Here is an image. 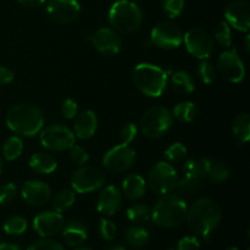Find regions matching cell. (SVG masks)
<instances>
[{
  "label": "cell",
  "mask_w": 250,
  "mask_h": 250,
  "mask_svg": "<svg viewBox=\"0 0 250 250\" xmlns=\"http://www.w3.org/2000/svg\"><path fill=\"white\" fill-rule=\"evenodd\" d=\"M217 68L222 77L231 83H239L246 77V67L236 50L224 51L217 60Z\"/></svg>",
  "instance_id": "cell-15"
},
{
  "label": "cell",
  "mask_w": 250,
  "mask_h": 250,
  "mask_svg": "<svg viewBox=\"0 0 250 250\" xmlns=\"http://www.w3.org/2000/svg\"><path fill=\"white\" fill-rule=\"evenodd\" d=\"M23 151V142L20 137H10L2 146V154L7 161H14L19 158Z\"/></svg>",
  "instance_id": "cell-31"
},
{
  "label": "cell",
  "mask_w": 250,
  "mask_h": 250,
  "mask_svg": "<svg viewBox=\"0 0 250 250\" xmlns=\"http://www.w3.org/2000/svg\"><path fill=\"white\" fill-rule=\"evenodd\" d=\"M105 250H127V249L124 248V247H121V246H114V247H109V248L105 249Z\"/></svg>",
  "instance_id": "cell-48"
},
{
  "label": "cell",
  "mask_w": 250,
  "mask_h": 250,
  "mask_svg": "<svg viewBox=\"0 0 250 250\" xmlns=\"http://www.w3.org/2000/svg\"><path fill=\"white\" fill-rule=\"evenodd\" d=\"M0 250H21L17 244H12V243H0Z\"/></svg>",
  "instance_id": "cell-47"
},
{
  "label": "cell",
  "mask_w": 250,
  "mask_h": 250,
  "mask_svg": "<svg viewBox=\"0 0 250 250\" xmlns=\"http://www.w3.org/2000/svg\"><path fill=\"white\" fill-rule=\"evenodd\" d=\"M198 115V106L193 102H181L173 107V116L181 122L189 124L194 121Z\"/></svg>",
  "instance_id": "cell-28"
},
{
  "label": "cell",
  "mask_w": 250,
  "mask_h": 250,
  "mask_svg": "<svg viewBox=\"0 0 250 250\" xmlns=\"http://www.w3.org/2000/svg\"><path fill=\"white\" fill-rule=\"evenodd\" d=\"M131 1H133V2H138V1H141V0H131Z\"/></svg>",
  "instance_id": "cell-53"
},
{
  "label": "cell",
  "mask_w": 250,
  "mask_h": 250,
  "mask_svg": "<svg viewBox=\"0 0 250 250\" xmlns=\"http://www.w3.org/2000/svg\"><path fill=\"white\" fill-rule=\"evenodd\" d=\"M122 195L116 186H107L100 192L97 200V209L100 214L111 216L119 211Z\"/></svg>",
  "instance_id": "cell-20"
},
{
  "label": "cell",
  "mask_w": 250,
  "mask_h": 250,
  "mask_svg": "<svg viewBox=\"0 0 250 250\" xmlns=\"http://www.w3.org/2000/svg\"><path fill=\"white\" fill-rule=\"evenodd\" d=\"M14 81V72L5 66H0V84H10Z\"/></svg>",
  "instance_id": "cell-45"
},
{
  "label": "cell",
  "mask_w": 250,
  "mask_h": 250,
  "mask_svg": "<svg viewBox=\"0 0 250 250\" xmlns=\"http://www.w3.org/2000/svg\"><path fill=\"white\" fill-rule=\"evenodd\" d=\"M168 250H173V249H168Z\"/></svg>",
  "instance_id": "cell-54"
},
{
  "label": "cell",
  "mask_w": 250,
  "mask_h": 250,
  "mask_svg": "<svg viewBox=\"0 0 250 250\" xmlns=\"http://www.w3.org/2000/svg\"><path fill=\"white\" fill-rule=\"evenodd\" d=\"M178 175L176 168L171 164L160 161L151 167L148 176V183L155 194L165 195L176 189Z\"/></svg>",
  "instance_id": "cell-7"
},
{
  "label": "cell",
  "mask_w": 250,
  "mask_h": 250,
  "mask_svg": "<svg viewBox=\"0 0 250 250\" xmlns=\"http://www.w3.org/2000/svg\"><path fill=\"white\" fill-rule=\"evenodd\" d=\"M226 22L233 28L241 32H248L250 28V14L248 2L243 0H236L231 2L225 10Z\"/></svg>",
  "instance_id": "cell-18"
},
{
  "label": "cell",
  "mask_w": 250,
  "mask_h": 250,
  "mask_svg": "<svg viewBox=\"0 0 250 250\" xmlns=\"http://www.w3.org/2000/svg\"><path fill=\"white\" fill-rule=\"evenodd\" d=\"M198 75H199L200 80L203 81V83L205 84H210L215 81L216 78V68L212 65L211 62L205 59V60H202L198 65Z\"/></svg>",
  "instance_id": "cell-35"
},
{
  "label": "cell",
  "mask_w": 250,
  "mask_h": 250,
  "mask_svg": "<svg viewBox=\"0 0 250 250\" xmlns=\"http://www.w3.org/2000/svg\"><path fill=\"white\" fill-rule=\"evenodd\" d=\"M76 136L80 139H89L95 134L98 128V119L92 110H84L75 116L73 122Z\"/></svg>",
  "instance_id": "cell-22"
},
{
  "label": "cell",
  "mask_w": 250,
  "mask_h": 250,
  "mask_svg": "<svg viewBox=\"0 0 250 250\" xmlns=\"http://www.w3.org/2000/svg\"><path fill=\"white\" fill-rule=\"evenodd\" d=\"M65 221L60 212L44 211L33 219V229L43 238H49L61 232Z\"/></svg>",
  "instance_id": "cell-17"
},
{
  "label": "cell",
  "mask_w": 250,
  "mask_h": 250,
  "mask_svg": "<svg viewBox=\"0 0 250 250\" xmlns=\"http://www.w3.org/2000/svg\"><path fill=\"white\" fill-rule=\"evenodd\" d=\"M164 12L170 19H176L185 9V0H161Z\"/></svg>",
  "instance_id": "cell-36"
},
{
  "label": "cell",
  "mask_w": 250,
  "mask_h": 250,
  "mask_svg": "<svg viewBox=\"0 0 250 250\" xmlns=\"http://www.w3.org/2000/svg\"><path fill=\"white\" fill-rule=\"evenodd\" d=\"M249 41H250V36H247V39H246V49L247 51H250V46H249Z\"/></svg>",
  "instance_id": "cell-49"
},
{
  "label": "cell",
  "mask_w": 250,
  "mask_h": 250,
  "mask_svg": "<svg viewBox=\"0 0 250 250\" xmlns=\"http://www.w3.org/2000/svg\"><path fill=\"white\" fill-rule=\"evenodd\" d=\"M232 131H233L234 137L241 144L248 143L250 139V117L248 114L243 112L239 114L236 119L233 120L232 125Z\"/></svg>",
  "instance_id": "cell-26"
},
{
  "label": "cell",
  "mask_w": 250,
  "mask_h": 250,
  "mask_svg": "<svg viewBox=\"0 0 250 250\" xmlns=\"http://www.w3.org/2000/svg\"><path fill=\"white\" fill-rule=\"evenodd\" d=\"M150 42L155 46L165 50L176 49L183 42V33L180 27L171 22L156 24L150 33Z\"/></svg>",
  "instance_id": "cell-12"
},
{
  "label": "cell",
  "mask_w": 250,
  "mask_h": 250,
  "mask_svg": "<svg viewBox=\"0 0 250 250\" xmlns=\"http://www.w3.org/2000/svg\"><path fill=\"white\" fill-rule=\"evenodd\" d=\"M105 183V175L102 170L92 166H81L71 178L73 190L81 194L95 192Z\"/></svg>",
  "instance_id": "cell-9"
},
{
  "label": "cell",
  "mask_w": 250,
  "mask_h": 250,
  "mask_svg": "<svg viewBox=\"0 0 250 250\" xmlns=\"http://www.w3.org/2000/svg\"><path fill=\"white\" fill-rule=\"evenodd\" d=\"M183 42H185L188 53L200 60H205L209 58L214 50V42H212L211 37L209 36L208 32L202 28H198V27L188 29L183 34Z\"/></svg>",
  "instance_id": "cell-11"
},
{
  "label": "cell",
  "mask_w": 250,
  "mask_h": 250,
  "mask_svg": "<svg viewBox=\"0 0 250 250\" xmlns=\"http://www.w3.org/2000/svg\"><path fill=\"white\" fill-rule=\"evenodd\" d=\"M46 12L50 20L59 24L75 22L81 14V5L77 0H49Z\"/></svg>",
  "instance_id": "cell-13"
},
{
  "label": "cell",
  "mask_w": 250,
  "mask_h": 250,
  "mask_svg": "<svg viewBox=\"0 0 250 250\" xmlns=\"http://www.w3.org/2000/svg\"><path fill=\"white\" fill-rule=\"evenodd\" d=\"M171 84L177 93L190 94L194 90V81L186 71H177L171 76Z\"/></svg>",
  "instance_id": "cell-27"
},
{
  "label": "cell",
  "mask_w": 250,
  "mask_h": 250,
  "mask_svg": "<svg viewBox=\"0 0 250 250\" xmlns=\"http://www.w3.org/2000/svg\"><path fill=\"white\" fill-rule=\"evenodd\" d=\"M109 22L116 32L131 34L141 28L143 23V12L137 2L131 0H117L110 7Z\"/></svg>",
  "instance_id": "cell-4"
},
{
  "label": "cell",
  "mask_w": 250,
  "mask_h": 250,
  "mask_svg": "<svg viewBox=\"0 0 250 250\" xmlns=\"http://www.w3.org/2000/svg\"><path fill=\"white\" fill-rule=\"evenodd\" d=\"M200 242L194 236H186L177 243V250H199Z\"/></svg>",
  "instance_id": "cell-44"
},
{
  "label": "cell",
  "mask_w": 250,
  "mask_h": 250,
  "mask_svg": "<svg viewBox=\"0 0 250 250\" xmlns=\"http://www.w3.org/2000/svg\"><path fill=\"white\" fill-rule=\"evenodd\" d=\"M21 195L27 204L42 207L50 200L51 189L46 183L41 181H28L22 186Z\"/></svg>",
  "instance_id": "cell-19"
},
{
  "label": "cell",
  "mask_w": 250,
  "mask_h": 250,
  "mask_svg": "<svg viewBox=\"0 0 250 250\" xmlns=\"http://www.w3.org/2000/svg\"><path fill=\"white\" fill-rule=\"evenodd\" d=\"M76 202V193L73 189H65L59 192L53 200V207L55 211L63 212L70 209Z\"/></svg>",
  "instance_id": "cell-30"
},
{
  "label": "cell",
  "mask_w": 250,
  "mask_h": 250,
  "mask_svg": "<svg viewBox=\"0 0 250 250\" xmlns=\"http://www.w3.org/2000/svg\"><path fill=\"white\" fill-rule=\"evenodd\" d=\"M70 159L75 165L77 166H84L85 164L89 161V155H88L87 150L83 149L82 146H76L73 144L70 149Z\"/></svg>",
  "instance_id": "cell-39"
},
{
  "label": "cell",
  "mask_w": 250,
  "mask_h": 250,
  "mask_svg": "<svg viewBox=\"0 0 250 250\" xmlns=\"http://www.w3.org/2000/svg\"><path fill=\"white\" fill-rule=\"evenodd\" d=\"M17 193V187L14 183H7L0 188V205H5L11 203L15 199Z\"/></svg>",
  "instance_id": "cell-41"
},
{
  "label": "cell",
  "mask_w": 250,
  "mask_h": 250,
  "mask_svg": "<svg viewBox=\"0 0 250 250\" xmlns=\"http://www.w3.org/2000/svg\"><path fill=\"white\" fill-rule=\"evenodd\" d=\"M203 168V176L212 183H221L231 177V170L226 164L214 158L200 159Z\"/></svg>",
  "instance_id": "cell-21"
},
{
  "label": "cell",
  "mask_w": 250,
  "mask_h": 250,
  "mask_svg": "<svg viewBox=\"0 0 250 250\" xmlns=\"http://www.w3.org/2000/svg\"><path fill=\"white\" fill-rule=\"evenodd\" d=\"M247 250H249V249H247Z\"/></svg>",
  "instance_id": "cell-55"
},
{
  "label": "cell",
  "mask_w": 250,
  "mask_h": 250,
  "mask_svg": "<svg viewBox=\"0 0 250 250\" xmlns=\"http://www.w3.org/2000/svg\"><path fill=\"white\" fill-rule=\"evenodd\" d=\"M183 177L177 181L176 189L182 195L194 194L202 185L203 176L202 164L199 160H188L182 166Z\"/></svg>",
  "instance_id": "cell-16"
},
{
  "label": "cell",
  "mask_w": 250,
  "mask_h": 250,
  "mask_svg": "<svg viewBox=\"0 0 250 250\" xmlns=\"http://www.w3.org/2000/svg\"><path fill=\"white\" fill-rule=\"evenodd\" d=\"M5 121L10 131L24 137H34L44 126L43 114L31 104H17L10 107Z\"/></svg>",
  "instance_id": "cell-2"
},
{
  "label": "cell",
  "mask_w": 250,
  "mask_h": 250,
  "mask_svg": "<svg viewBox=\"0 0 250 250\" xmlns=\"http://www.w3.org/2000/svg\"><path fill=\"white\" fill-rule=\"evenodd\" d=\"M215 39L221 46L229 48L232 44L231 27L226 21H221L215 28Z\"/></svg>",
  "instance_id": "cell-34"
},
{
  "label": "cell",
  "mask_w": 250,
  "mask_h": 250,
  "mask_svg": "<svg viewBox=\"0 0 250 250\" xmlns=\"http://www.w3.org/2000/svg\"><path fill=\"white\" fill-rule=\"evenodd\" d=\"M89 39L98 53L104 56H115L121 51L122 39L114 28H99L90 36Z\"/></svg>",
  "instance_id": "cell-14"
},
{
  "label": "cell",
  "mask_w": 250,
  "mask_h": 250,
  "mask_svg": "<svg viewBox=\"0 0 250 250\" xmlns=\"http://www.w3.org/2000/svg\"><path fill=\"white\" fill-rule=\"evenodd\" d=\"M221 208L208 198L197 200L187 211V225L195 236L208 238L221 221Z\"/></svg>",
  "instance_id": "cell-1"
},
{
  "label": "cell",
  "mask_w": 250,
  "mask_h": 250,
  "mask_svg": "<svg viewBox=\"0 0 250 250\" xmlns=\"http://www.w3.org/2000/svg\"><path fill=\"white\" fill-rule=\"evenodd\" d=\"M39 133L42 146L48 150L65 151L75 144V133L68 127L60 124L50 125Z\"/></svg>",
  "instance_id": "cell-8"
},
{
  "label": "cell",
  "mask_w": 250,
  "mask_h": 250,
  "mask_svg": "<svg viewBox=\"0 0 250 250\" xmlns=\"http://www.w3.org/2000/svg\"><path fill=\"white\" fill-rule=\"evenodd\" d=\"M29 167L39 175H50L58 167V161L46 153H36L29 158Z\"/></svg>",
  "instance_id": "cell-25"
},
{
  "label": "cell",
  "mask_w": 250,
  "mask_h": 250,
  "mask_svg": "<svg viewBox=\"0 0 250 250\" xmlns=\"http://www.w3.org/2000/svg\"><path fill=\"white\" fill-rule=\"evenodd\" d=\"M137 89L150 98H159L167 87V72L153 63H139L133 71Z\"/></svg>",
  "instance_id": "cell-5"
},
{
  "label": "cell",
  "mask_w": 250,
  "mask_h": 250,
  "mask_svg": "<svg viewBox=\"0 0 250 250\" xmlns=\"http://www.w3.org/2000/svg\"><path fill=\"white\" fill-rule=\"evenodd\" d=\"M62 237L66 243L71 247H78L84 243L88 238V229L82 222L70 221L62 227Z\"/></svg>",
  "instance_id": "cell-23"
},
{
  "label": "cell",
  "mask_w": 250,
  "mask_h": 250,
  "mask_svg": "<svg viewBox=\"0 0 250 250\" xmlns=\"http://www.w3.org/2000/svg\"><path fill=\"white\" fill-rule=\"evenodd\" d=\"M124 194L131 200H139L146 195V182L142 176L132 173L128 175L122 182Z\"/></svg>",
  "instance_id": "cell-24"
},
{
  "label": "cell",
  "mask_w": 250,
  "mask_h": 250,
  "mask_svg": "<svg viewBox=\"0 0 250 250\" xmlns=\"http://www.w3.org/2000/svg\"><path fill=\"white\" fill-rule=\"evenodd\" d=\"M61 114H62V116L67 120L75 119L76 115L78 114L77 103L73 99H70V98L63 100L62 104H61Z\"/></svg>",
  "instance_id": "cell-43"
},
{
  "label": "cell",
  "mask_w": 250,
  "mask_h": 250,
  "mask_svg": "<svg viewBox=\"0 0 250 250\" xmlns=\"http://www.w3.org/2000/svg\"><path fill=\"white\" fill-rule=\"evenodd\" d=\"M149 232L146 229L139 226L129 227L126 231L125 234V238L128 246H131L132 248H141V247L146 246L149 241Z\"/></svg>",
  "instance_id": "cell-29"
},
{
  "label": "cell",
  "mask_w": 250,
  "mask_h": 250,
  "mask_svg": "<svg viewBox=\"0 0 250 250\" xmlns=\"http://www.w3.org/2000/svg\"><path fill=\"white\" fill-rule=\"evenodd\" d=\"M1 168H2V166H1V160H0V173H1Z\"/></svg>",
  "instance_id": "cell-52"
},
{
  "label": "cell",
  "mask_w": 250,
  "mask_h": 250,
  "mask_svg": "<svg viewBox=\"0 0 250 250\" xmlns=\"http://www.w3.org/2000/svg\"><path fill=\"white\" fill-rule=\"evenodd\" d=\"M172 126V115L166 107L153 106L146 110L141 120V129L148 138L164 136Z\"/></svg>",
  "instance_id": "cell-6"
},
{
  "label": "cell",
  "mask_w": 250,
  "mask_h": 250,
  "mask_svg": "<svg viewBox=\"0 0 250 250\" xmlns=\"http://www.w3.org/2000/svg\"><path fill=\"white\" fill-rule=\"evenodd\" d=\"M23 6L29 7V9H37V7L42 6L45 2V0H17Z\"/></svg>",
  "instance_id": "cell-46"
},
{
  "label": "cell",
  "mask_w": 250,
  "mask_h": 250,
  "mask_svg": "<svg viewBox=\"0 0 250 250\" xmlns=\"http://www.w3.org/2000/svg\"><path fill=\"white\" fill-rule=\"evenodd\" d=\"M150 216L151 209L146 204H134L127 209V217L132 222H146Z\"/></svg>",
  "instance_id": "cell-33"
},
{
  "label": "cell",
  "mask_w": 250,
  "mask_h": 250,
  "mask_svg": "<svg viewBox=\"0 0 250 250\" xmlns=\"http://www.w3.org/2000/svg\"><path fill=\"white\" fill-rule=\"evenodd\" d=\"M136 161V151L129 144L121 143L110 149L103 158V165L109 172L121 173L129 170Z\"/></svg>",
  "instance_id": "cell-10"
},
{
  "label": "cell",
  "mask_w": 250,
  "mask_h": 250,
  "mask_svg": "<svg viewBox=\"0 0 250 250\" xmlns=\"http://www.w3.org/2000/svg\"><path fill=\"white\" fill-rule=\"evenodd\" d=\"M187 156V148L182 143H173L165 150V158L170 163H181Z\"/></svg>",
  "instance_id": "cell-37"
},
{
  "label": "cell",
  "mask_w": 250,
  "mask_h": 250,
  "mask_svg": "<svg viewBox=\"0 0 250 250\" xmlns=\"http://www.w3.org/2000/svg\"><path fill=\"white\" fill-rule=\"evenodd\" d=\"M137 133H138V128L132 122H128V124L125 125L121 128V133H120V137H121L122 143L129 144L136 139Z\"/></svg>",
  "instance_id": "cell-42"
},
{
  "label": "cell",
  "mask_w": 250,
  "mask_h": 250,
  "mask_svg": "<svg viewBox=\"0 0 250 250\" xmlns=\"http://www.w3.org/2000/svg\"><path fill=\"white\" fill-rule=\"evenodd\" d=\"M188 208L185 200L175 194H165L156 200L151 209V216L154 224L164 229L178 227L187 216Z\"/></svg>",
  "instance_id": "cell-3"
},
{
  "label": "cell",
  "mask_w": 250,
  "mask_h": 250,
  "mask_svg": "<svg viewBox=\"0 0 250 250\" xmlns=\"http://www.w3.org/2000/svg\"><path fill=\"white\" fill-rule=\"evenodd\" d=\"M226 250H239V249L237 248V247H231V248H229V249H226Z\"/></svg>",
  "instance_id": "cell-50"
},
{
  "label": "cell",
  "mask_w": 250,
  "mask_h": 250,
  "mask_svg": "<svg viewBox=\"0 0 250 250\" xmlns=\"http://www.w3.org/2000/svg\"><path fill=\"white\" fill-rule=\"evenodd\" d=\"M27 250H65V248L59 242L49 238H43L34 242Z\"/></svg>",
  "instance_id": "cell-40"
},
{
  "label": "cell",
  "mask_w": 250,
  "mask_h": 250,
  "mask_svg": "<svg viewBox=\"0 0 250 250\" xmlns=\"http://www.w3.org/2000/svg\"><path fill=\"white\" fill-rule=\"evenodd\" d=\"M75 250H90V249H88V248H76Z\"/></svg>",
  "instance_id": "cell-51"
},
{
  "label": "cell",
  "mask_w": 250,
  "mask_h": 250,
  "mask_svg": "<svg viewBox=\"0 0 250 250\" xmlns=\"http://www.w3.org/2000/svg\"><path fill=\"white\" fill-rule=\"evenodd\" d=\"M28 224H27V220L24 217L19 216V215H15V216L9 217L6 221L4 222V229L5 233L11 234V236H17V234H22L26 232Z\"/></svg>",
  "instance_id": "cell-32"
},
{
  "label": "cell",
  "mask_w": 250,
  "mask_h": 250,
  "mask_svg": "<svg viewBox=\"0 0 250 250\" xmlns=\"http://www.w3.org/2000/svg\"><path fill=\"white\" fill-rule=\"evenodd\" d=\"M116 225L109 219H102L99 224V234L103 239L110 242L114 241V238L116 237Z\"/></svg>",
  "instance_id": "cell-38"
}]
</instances>
